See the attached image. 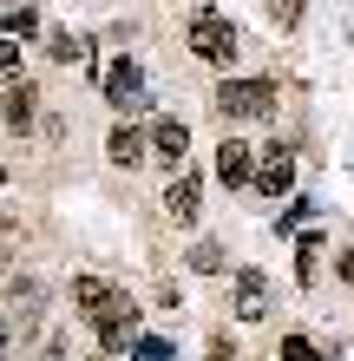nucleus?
<instances>
[{
  "mask_svg": "<svg viewBox=\"0 0 354 361\" xmlns=\"http://www.w3.org/2000/svg\"><path fill=\"white\" fill-rule=\"evenodd\" d=\"M33 86H27V79H20V86H7V92H0V118H7L13 125V132H27V125H33Z\"/></svg>",
  "mask_w": 354,
  "mask_h": 361,
  "instance_id": "9d476101",
  "label": "nucleus"
},
{
  "mask_svg": "<svg viewBox=\"0 0 354 361\" xmlns=\"http://www.w3.org/2000/svg\"><path fill=\"white\" fill-rule=\"evenodd\" d=\"M191 53L210 59V66H230V59H236V27L223 13H210V7L191 13Z\"/></svg>",
  "mask_w": 354,
  "mask_h": 361,
  "instance_id": "f03ea898",
  "label": "nucleus"
},
{
  "mask_svg": "<svg viewBox=\"0 0 354 361\" xmlns=\"http://www.w3.org/2000/svg\"><path fill=\"white\" fill-rule=\"evenodd\" d=\"M0 178H7V164H0Z\"/></svg>",
  "mask_w": 354,
  "mask_h": 361,
  "instance_id": "4be33fe9",
  "label": "nucleus"
},
{
  "mask_svg": "<svg viewBox=\"0 0 354 361\" xmlns=\"http://www.w3.org/2000/svg\"><path fill=\"white\" fill-rule=\"evenodd\" d=\"M46 53L59 59V66H86V59H92V47H86L79 33H53V47H46Z\"/></svg>",
  "mask_w": 354,
  "mask_h": 361,
  "instance_id": "4468645a",
  "label": "nucleus"
},
{
  "mask_svg": "<svg viewBox=\"0 0 354 361\" xmlns=\"http://www.w3.org/2000/svg\"><path fill=\"white\" fill-rule=\"evenodd\" d=\"M217 178L223 184H249V178H256V152H249L243 138H223L217 145Z\"/></svg>",
  "mask_w": 354,
  "mask_h": 361,
  "instance_id": "423d86ee",
  "label": "nucleus"
},
{
  "mask_svg": "<svg viewBox=\"0 0 354 361\" xmlns=\"http://www.w3.org/2000/svg\"><path fill=\"white\" fill-rule=\"evenodd\" d=\"M249 184H256L263 197H289V190H296V152H289V145H263Z\"/></svg>",
  "mask_w": 354,
  "mask_h": 361,
  "instance_id": "7ed1b4c3",
  "label": "nucleus"
},
{
  "mask_svg": "<svg viewBox=\"0 0 354 361\" xmlns=\"http://www.w3.org/2000/svg\"><path fill=\"white\" fill-rule=\"evenodd\" d=\"M236 315H243V322H263V315H269V283H263V269H236Z\"/></svg>",
  "mask_w": 354,
  "mask_h": 361,
  "instance_id": "0eeeda50",
  "label": "nucleus"
},
{
  "mask_svg": "<svg viewBox=\"0 0 354 361\" xmlns=\"http://www.w3.org/2000/svg\"><path fill=\"white\" fill-rule=\"evenodd\" d=\"M106 99L118 105V112H138V105H144V79H138L132 59H112V66H106Z\"/></svg>",
  "mask_w": 354,
  "mask_h": 361,
  "instance_id": "20e7f679",
  "label": "nucleus"
},
{
  "mask_svg": "<svg viewBox=\"0 0 354 361\" xmlns=\"http://www.w3.org/2000/svg\"><path fill=\"white\" fill-rule=\"evenodd\" d=\"M33 33H39L33 7H7V13H0V39H33Z\"/></svg>",
  "mask_w": 354,
  "mask_h": 361,
  "instance_id": "ddd939ff",
  "label": "nucleus"
},
{
  "mask_svg": "<svg viewBox=\"0 0 354 361\" xmlns=\"http://www.w3.org/2000/svg\"><path fill=\"white\" fill-rule=\"evenodd\" d=\"M276 20H282V27H296V20H302V0H276Z\"/></svg>",
  "mask_w": 354,
  "mask_h": 361,
  "instance_id": "aec40b11",
  "label": "nucleus"
},
{
  "mask_svg": "<svg viewBox=\"0 0 354 361\" xmlns=\"http://www.w3.org/2000/svg\"><path fill=\"white\" fill-rule=\"evenodd\" d=\"M197 178L184 171V178H171V190H164V210H171V224H197Z\"/></svg>",
  "mask_w": 354,
  "mask_h": 361,
  "instance_id": "6e6552de",
  "label": "nucleus"
},
{
  "mask_svg": "<svg viewBox=\"0 0 354 361\" xmlns=\"http://www.w3.org/2000/svg\"><path fill=\"white\" fill-rule=\"evenodd\" d=\"M184 145H191L184 118H158V125H151V152H158L164 164H184Z\"/></svg>",
  "mask_w": 354,
  "mask_h": 361,
  "instance_id": "1a4fd4ad",
  "label": "nucleus"
},
{
  "mask_svg": "<svg viewBox=\"0 0 354 361\" xmlns=\"http://www.w3.org/2000/svg\"><path fill=\"white\" fill-rule=\"evenodd\" d=\"M341 283H354V250H348V257H341Z\"/></svg>",
  "mask_w": 354,
  "mask_h": 361,
  "instance_id": "412c9836",
  "label": "nucleus"
},
{
  "mask_svg": "<svg viewBox=\"0 0 354 361\" xmlns=\"http://www.w3.org/2000/svg\"><path fill=\"white\" fill-rule=\"evenodd\" d=\"M92 329H99V342H106V348H118V342H125V335H132V329H138V309H132V302H125V295H112V302H106V309H99V315H92Z\"/></svg>",
  "mask_w": 354,
  "mask_h": 361,
  "instance_id": "39448f33",
  "label": "nucleus"
},
{
  "mask_svg": "<svg viewBox=\"0 0 354 361\" xmlns=\"http://www.w3.org/2000/svg\"><path fill=\"white\" fill-rule=\"evenodd\" d=\"M191 269L217 276V269H223V250H217V243H197V250H191Z\"/></svg>",
  "mask_w": 354,
  "mask_h": 361,
  "instance_id": "f3484780",
  "label": "nucleus"
},
{
  "mask_svg": "<svg viewBox=\"0 0 354 361\" xmlns=\"http://www.w3.org/2000/svg\"><path fill=\"white\" fill-rule=\"evenodd\" d=\"M106 152H112V164H125V171H132V164H144L151 152H144V138L132 132V125H118V132L106 138Z\"/></svg>",
  "mask_w": 354,
  "mask_h": 361,
  "instance_id": "9b49d317",
  "label": "nucleus"
},
{
  "mask_svg": "<svg viewBox=\"0 0 354 361\" xmlns=\"http://www.w3.org/2000/svg\"><path fill=\"white\" fill-rule=\"evenodd\" d=\"M112 295H118V289H112V283H99V276H72V302L86 309V315H99Z\"/></svg>",
  "mask_w": 354,
  "mask_h": 361,
  "instance_id": "f8f14e48",
  "label": "nucleus"
},
{
  "mask_svg": "<svg viewBox=\"0 0 354 361\" xmlns=\"http://www.w3.org/2000/svg\"><path fill=\"white\" fill-rule=\"evenodd\" d=\"M269 105H276V86L269 79H223L217 86V112L223 118H269Z\"/></svg>",
  "mask_w": 354,
  "mask_h": 361,
  "instance_id": "f257e3e1",
  "label": "nucleus"
},
{
  "mask_svg": "<svg viewBox=\"0 0 354 361\" xmlns=\"http://www.w3.org/2000/svg\"><path fill=\"white\" fill-rule=\"evenodd\" d=\"M138 361H171V342H138Z\"/></svg>",
  "mask_w": 354,
  "mask_h": 361,
  "instance_id": "6ab92c4d",
  "label": "nucleus"
},
{
  "mask_svg": "<svg viewBox=\"0 0 354 361\" xmlns=\"http://www.w3.org/2000/svg\"><path fill=\"white\" fill-rule=\"evenodd\" d=\"M282 361H322V355L308 348V335H289V342H282Z\"/></svg>",
  "mask_w": 354,
  "mask_h": 361,
  "instance_id": "a211bd4d",
  "label": "nucleus"
},
{
  "mask_svg": "<svg viewBox=\"0 0 354 361\" xmlns=\"http://www.w3.org/2000/svg\"><path fill=\"white\" fill-rule=\"evenodd\" d=\"M0 86H20V47L0 39Z\"/></svg>",
  "mask_w": 354,
  "mask_h": 361,
  "instance_id": "2eb2a0df",
  "label": "nucleus"
},
{
  "mask_svg": "<svg viewBox=\"0 0 354 361\" xmlns=\"http://www.w3.org/2000/svg\"><path fill=\"white\" fill-rule=\"evenodd\" d=\"M315 257H322V243H315V237H302V243H296V276H302V283L315 276Z\"/></svg>",
  "mask_w": 354,
  "mask_h": 361,
  "instance_id": "dca6fc26",
  "label": "nucleus"
}]
</instances>
